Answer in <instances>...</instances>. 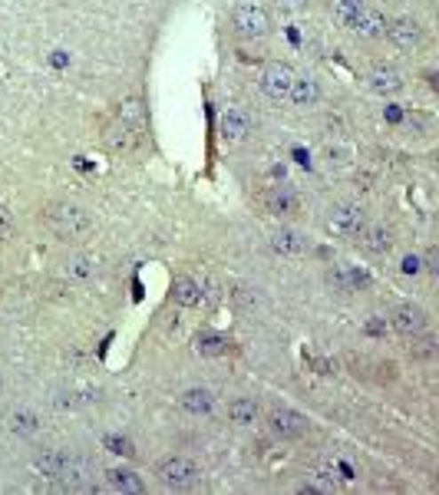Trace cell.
<instances>
[{"label": "cell", "mask_w": 439, "mask_h": 495, "mask_svg": "<svg viewBox=\"0 0 439 495\" xmlns=\"http://www.w3.org/2000/svg\"><path fill=\"white\" fill-rule=\"evenodd\" d=\"M44 221L46 228L53 231V238H60V242H83L92 231V215L83 205H73V202L46 205Z\"/></svg>", "instance_id": "cell-1"}, {"label": "cell", "mask_w": 439, "mask_h": 495, "mask_svg": "<svg viewBox=\"0 0 439 495\" xmlns=\"http://www.w3.org/2000/svg\"><path fill=\"white\" fill-rule=\"evenodd\" d=\"M271 30H275V20L261 4H238L231 11V34L238 40H265L271 36Z\"/></svg>", "instance_id": "cell-3"}, {"label": "cell", "mask_w": 439, "mask_h": 495, "mask_svg": "<svg viewBox=\"0 0 439 495\" xmlns=\"http://www.w3.org/2000/svg\"><path fill=\"white\" fill-rule=\"evenodd\" d=\"M13 231H17V219H13V212H11V208L0 205V244L11 242Z\"/></svg>", "instance_id": "cell-29"}, {"label": "cell", "mask_w": 439, "mask_h": 495, "mask_svg": "<svg viewBox=\"0 0 439 495\" xmlns=\"http://www.w3.org/2000/svg\"><path fill=\"white\" fill-rule=\"evenodd\" d=\"M390 323H393V331H396L400 337H406V340L427 337V331H429L427 311H423L419 304H413V300L396 304V307H393V314H390Z\"/></svg>", "instance_id": "cell-9"}, {"label": "cell", "mask_w": 439, "mask_h": 495, "mask_svg": "<svg viewBox=\"0 0 439 495\" xmlns=\"http://www.w3.org/2000/svg\"><path fill=\"white\" fill-rule=\"evenodd\" d=\"M179 406H182L188 416H212L215 396H212V390H205V387H192V390H185L182 396H179Z\"/></svg>", "instance_id": "cell-20"}, {"label": "cell", "mask_w": 439, "mask_h": 495, "mask_svg": "<svg viewBox=\"0 0 439 495\" xmlns=\"http://www.w3.org/2000/svg\"><path fill=\"white\" fill-rule=\"evenodd\" d=\"M116 119H123L126 126L142 132V126H146V103H142V96H129V100H123L119 109H116Z\"/></svg>", "instance_id": "cell-24"}, {"label": "cell", "mask_w": 439, "mask_h": 495, "mask_svg": "<svg viewBox=\"0 0 439 495\" xmlns=\"http://www.w3.org/2000/svg\"><path fill=\"white\" fill-rule=\"evenodd\" d=\"M367 225V212L357 202H337L323 215V228L337 238H357V231Z\"/></svg>", "instance_id": "cell-5"}, {"label": "cell", "mask_w": 439, "mask_h": 495, "mask_svg": "<svg viewBox=\"0 0 439 495\" xmlns=\"http://www.w3.org/2000/svg\"><path fill=\"white\" fill-rule=\"evenodd\" d=\"M7 429H11L13 436H34L36 429H40V419L30 410H17V413L7 416Z\"/></svg>", "instance_id": "cell-25"}, {"label": "cell", "mask_w": 439, "mask_h": 495, "mask_svg": "<svg viewBox=\"0 0 439 495\" xmlns=\"http://www.w3.org/2000/svg\"><path fill=\"white\" fill-rule=\"evenodd\" d=\"M106 485L119 495H142L146 492L142 475H139L136 469H126V466H113V469H106Z\"/></svg>", "instance_id": "cell-17"}, {"label": "cell", "mask_w": 439, "mask_h": 495, "mask_svg": "<svg viewBox=\"0 0 439 495\" xmlns=\"http://www.w3.org/2000/svg\"><path fill=\"white\" fill-rule=\"evenodd\" d=\"M357 242L360 248L367 254H373V258H383V254H390L393 251V228L390 225H383V221H367L363 228L357 231Z\"/></svg>", "instance_id": "cell-11"}, {"label": "cell", "mask_w": 439, "mask_h": 495, "mask_svg": "<svg viewBox=\"0 0 439 495\" xmlns=\"http://www.w3.org/2000/svg\"><path fill=\"white\" fill-rule=\"evenodd\" d=\"M367 83L373 92H380V96H396V92H403L406 86V76L400 67H393V63H377V67L367 73Z\"/></svg>", "instance_id": "cell-12"}, {"label": "cell", "mask_w": 439, "mask_h": 495, "mask_svg": "<svg viewBox=\"0 0 439 495\" xmlns=\"http://www.w3.org/2000/svg\"><path fill=\"white\" fill-rule=\"evenodd\" d=\"M363 284H367V275L350 265H337L327 271V288L337 291V294H354V291H360Z\"/></svg>", "instance_id": "cell-16"}, {"label": "cell", "mask_w": 439, "mask_h": 495, "mask_svg": "<svg viewBox=\"0 0 439 495\" xmlns=\"http://www.w3.org/2000/svg\"><path fill=\"white\" fill-rule=\"evenodd\" d=\"M228 419L242 429L254 427V423L261 419V406H258V400H251V396H235L228 403Z\"/></svg>", "instance_id": "cell-21"}, {"label": "cell", "mask_w": 439, "mask_h": 495, "mask_svg": "<svg viewBox=\"0 0 439 495\" xmlns=\"http://www.w3.org/2000/svg\"><path fill=\"white\" fill-rule=\"evenodd\" d=\"M271 251L281 254V258H300V254L311 251V242L294 228H277L271 235Z\"/></svg>", "instance_id": "cell-15"}, {"label": "cell", "mask_w": 439, "mask_h": 495, "mask_svg": "<svg viewBox=\"0 0 439 495\" xmlns=\"http://www.w3.org/2000/svg\"><path fill=\"white\" fill-rule=\"evenodd\" d=\"M172 300L179 307H198L202 304V284H198L196 277L179 275L172 281Z\"/></svg>", "instance_id": "cell-22"}, {"label": "cell", "mask_w": 439, "mask_h": 495, "mask_svg": "<svg viewBox=\"0 0 439 495\" xmlns=\"http://www.w3.org/2000/svg\"><path fill=\"white\" fill-rule=\"evenodd\" d=\"M103 139H106V146L113 152H123V149H132L136 146V139H139V129H132V126H126L123 119H109L106 123V132H103Z\"/></svg>", "instance_id": "cell-19"}, {"label": "cell", "mask_w": 439, "mask_h": 495, "mask_svg": "<svg viewBox=\"0 0 439 495\" xmlns=\"http://www.w3.org/2000/svg\"><path fill=\"white\" fill-rule=\"evenodd\" d=\"M106 450L116 452V456H126V459H132L136 456V450H132V443L123 436H106Z\"/></svg>", "instance_id": "cell-30"}, {"label": "cell", "mask_w": 439, "mask_h": 495, "mask_svg": "<svg viewBox=\"0 0 439 495\" xmlns=\"http://www.w3.org/2000/svg\"><path fill=\"white\" fill-rule=\"evenodd\" d=\"M387 40H390L400 53H419L427 46V27L416 17H393L387 20Z\"/></svg>", "instance_id": "cell-6"}, {"label": "cell", "mask_w": 439, "mask_h": 495, "mask_svg": "<svg viewBox=\"0 0 439 495\" xmlns=\"http://www.w3.org/2000/svg\"><path fill=\"white\" fill-rule=\"evenodd\" d=\"M36 469H40L46 479L67 485V489H83L86 479H90V466H86V459L76 456V452H67V450L44 452V456L36 459Z\"/></svg>", "instance_id": "cell-2"}, {"label": "cell", "mask_w": 439, "mask_h": 495, "mask_svg": "<svg viewBox=\"0 0 439 495\" xmlns=\"http://www.w3.org/2000/svg\"><path fill=\"white\" fill-rule=\"evenodd\" d=\"M63 275L92 277L96 275V258H90V254H73V258H67V265H63Z\"/></svg>", "instance_id": "cell-27"}, {"label": "cell", "mask_w": 439, "mask_h": 495, "mask_svg": "<svg viewBox=\"0 0 439 495\" xmlns=\"http://www.w3.org/2000/svg\"><path fill=\"white\" fill-rule=\"evenodd\" d=\"M350 30H354L360 40H380V36L387 34V13L363 4L360 13L354 17V23H350Z\"/></svg>", "instance_id": "cell-13"}, {"label": "cell", "mask_w": 439, "mask_h": 495, "mask_svg": "<svg viewBox=\"0 0 439 495\" xmlns=\"http://www.w3.org/2000/svg\"><path fill=\"white\" fill-rule=\"evenodd\" d=\"M327 7H331V17L340 27H350L354 17L360 13V7H363V0H327Z\"/></svg>", "instance_id": "cell-26"}, {"label": "cell", "mask_w": 439, "mask_h": 495, "mask_svg": "<svg viewBox=\"0 0 439 495\" xmlns=\"http://www.w3.org/2000/svg\"><path fill=\"white\" fill-rule=\"evenodd\" d=\"M294 76H298V69L291 67V63H284V60H271V63H265V69H261L258 86H261V92H265L267 100L284 103L291 86H294Z\"/></svg>", "instance_id": "cell-7"}, {"label": "cell", "mask_w": 439, "mask_h": 495, "mask_svg": "<svg viewBox=\"0 0 439 495\" xmlns=\"http://www.w3.org/2000/svg\"><path fill=\"white\" fill-rule=\"evenodd\" d=\"M267 429H271V436L291 443V439H304L311 433V419L298 410H291V406H275L267 413Z\"/></svg>", "instance_id": "cell-8"}, {"label": "cell", "mask_w": 439, "mask_h": 495, "mask_svg": "<svg viewBox=\"0 0 439 495\" xmlns=\"http://www.w3.org/2000/svg\"><path fill=\"white\" fill-rule=\"evenodd\" d=\"M317 100H321V83L314 80V76H307V73H298L294 86L288 92V103L307 109V106H317Z\"/></svg>", "instance_id": "cell-18"}, {"label": "cell", "mask_w": 439, "mask_h": 495, "mask_svg": "<svg viewBox=\"0 0 439 495\" xmlns=\"http://www.w3.org/2000/svg\"><path fill=\"white\" fill-rule=\"evenodd\" d=\"M202 479V469H198L196 459L188 456H165V459L156 466V483L169 492H185Z\"/></svg>", "instance_id": "cell-4"}, {"label": "cell", "mask_w": 439, "mask_h": 495, "mask_svg": "<svg viewBox=\"0 0 439 495\" xmlns=\"http://www.w3.org/2000/svg\"><path fill=\"white\" fill-rule=\"evenodd\" d=\"M400 271H403V275H419V271H423V258H419V254H406L403 258V267H400Z\"/></svg>", "instance_id": "cell-31"}, {"label": "cell", "mask_w": 439, "mask_h": 495, "mask_svg": "<svg viewBox=\"0 0 439 495\" xmlns=\"http://www.w3.org/2000/svg\"><path fill=\"white\" fill-rule=\"evenodd\" d=\"M271 7H275L277 17H288V20H294V17H300V13H307L311 0H271Z\"/></svg>", "instance_id": "cell-28"}, {"label": "cell", "mask_w": 439, "mask_h": 495, "mask_svg": "<svg viewBox=\"0 0 439 495\" xmlns=\"http://www.w3.org/2000/svg\"><path fill=\"white\" fill-rule=\"evenodd\" d=\"M265 208L271 215H298L300 212V196L291 188V185H275V188H267L265 192Z\"/></svg>", "instance_id": "cell-14"}, {"label": "cell", "mask_w": 439, "mask_h": 495, "mask_svg": "<svg viewBox=\"0 0 439 495\" xmlns=\"http://www.w3.org/2000/svg\"><path fill=\"white\" fill-rule=\"evenodd\" d=\"M228 350V337L219 331H198L196 334V354L198 357H221Z\"/></svg>", "instance_id": "cell-23"}, {"label": "cell", "mask_w": 439, "mask_h": 495, "mask_svg": "<svg viewBox=\"0 0 439 495\" xmlns=\"http://www.w3.org/2000/svg\"><path fill=\"white\" fill-rule=\"evenodd\" d=\"M254 132V116L242 106H231L225 113L219 116V136L221 142H228V146H238V142H248Z\"/></svg>", "instance_id": "cell-10"}]
</instances>
